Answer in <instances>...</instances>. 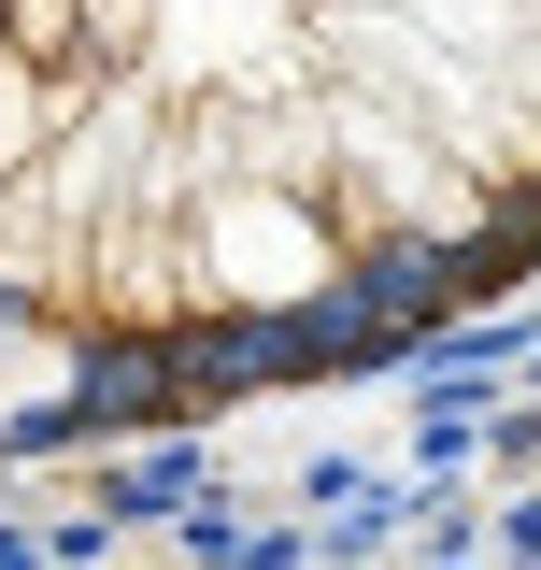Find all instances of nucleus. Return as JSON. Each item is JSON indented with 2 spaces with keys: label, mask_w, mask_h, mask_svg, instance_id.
<instances>
[{
  "label": "nucleus",
  "mask_w": 541,
  "mask_h": 570,
  "mask_svg": "<svg viewBox=\"0 0 541 570\" xmlns=\"http://www.w3.org/2000/svg\"><path fill=\"white\" fill-rule=\"evenodd\" d=\"M541 257V0H0V456L427 343Z\"/></svg>",
  "instance_id": "obj_1"
}]
</instances>
